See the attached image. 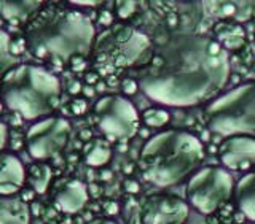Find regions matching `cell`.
Masks as SVG:
<instances>
[{"label": "cell", "mask_w": 255, "mask_h": 224, "mask_svg": "<svg viewBox=\"0 0 255 224\" xmlns=\"http://www.w3.org/2000/svg\"><path fill=\"white\" fill-rule=\"evenodd\" d=\"M230 78L228 51L195 32L169 35L137 72L142 92L167 107H193L215 99Z\"/></svg>", "instance_id": "cell-1"}, {"label": "cell", "mask_w": 255, "mask_h": 224, "mask_svg": "<svg viewBox=\"0 0 255 224\" xmlns=\"http://www.w3.org/2000/svg\"><path fill=\"white\" fill-rule=\"evenodd\" d=\"M96 30L90 16L62 6H43L26 26L27 50L38 59L72 61L93 53Z\"/></svg>", "instance_id": "cell-2"}, {"label": "cell", "mask_w": 255, "mask_h": 224, "mask_svg": "<svg viewBox=\"0 0 255 224\" xmlns=\"http://www.w3.org/2000/svg\"><path fill=\"white\" fill-rule=\"evenodd\" d=\"M204 159L201 140L187 131L169 129L150 137L140 149L143 178L159 188L180 183Z\"/></svg>", "instance_id": "cell-3"}, {"label": "cell", "mask_w": 255, "mask_h": 224, "mask_svg": "<svg viewBox=\"0 0 255 224\" xmlns=\"http://www.w3.org/2000/svg\"><path fill=\"white\" fill-rule=\"evenodd\" d=\"M2 97L5 105L24 119L48 118L59 107L61 81L45 67L21 64L3 75Z\"/></svg>", "instance_id": "cell-4"}, {"label": "cell", "mask_w": 255, "mask_h": 224, "mask_svg": "<svg viewBox=\"0 0 255 224\" xmlns=\"http://www.w3.org/2000/svg\"><path fill=\"white\" fill-rule=\"evenodd\" d=\"M209 127L223 137L255 134V81L217 95L206 107Z\"/></svg>", "instance_id": "cell-5"}, {"label": "cell", "mask_w": 255, "mask_h": 224, "mask_svg": "<svg viewBox=\"0 0 255 224\" xmlns=\"http://www.w3.org/2000/svg\"><path fill=\"white\" fill-rule=\"evenodd\" d=\"M150 38L143 32L126 24H115L104 30L94 42L93 56L96 67L104 75L132 67L150 51Z\"/></svg>", "instance_id": "cell-6"}, {"label": "cell", "mask_w": 255, "mask_h": 224, "mask_svg": "<svg viewBox=\"0 0 255 224\" xmlns=\"http://www.w3.org/2000/svg\"><path fill=\"white\" fill-rule=\"evenodd\" d=\"M235 183L228 170L207 165L190 177L185 194L188 205L203 215H211L225 204L233 194Z\"/></svg>", "instance_id": "cell-7"}, {"label": "cell", "mask_w": 255, "mask_h": 224, "mask_svg": "<svg viewBox=\"0 0 255 224\" xmlns=\"http://www.w3.org/2000/svg\"><path fill=\"white\" fill-rule=\"evenodd\" d=\"M99 129L110 139L128 140L139 132V113L125 95L107 94L94 103Z\"/></svg>", "instance_id": "cell-8"}, {"label": "cell", "mask_w": 255, "mask_h": 224, "mask_svg": "<svg viewBox=\"0 0 255 224\" xmlns=\"http://www.w3.org/2000/svg\"><path fill=\"white\" fill-rule=\"evenodd\" d=\"M70 132V123L59 116H48L35 121L26 134L29 154L38 162L56 156L67 145Z\"/></svg>", "instance_id": "cell-9"}, {"label": "cell", "mask_w": 255, "mask_h": 224, "mask_svg": "<svg viewBox=\"0 0 255 224\" xmlns=\"http://www.w3.org/2000/svg\"><path fill=\"white\" fill-rule=\"evenodd\" d=\"M188 215L190 205L171 194L151 196L140 207L142 224H183Z\"/></svg>", "instance_id": "cell-10"}, {"label": "cell", "mask_w": 255, "mask_h": 224, "mask_svg": "<svg viewBox=\"0 0 255 224\" xmlns=\"http://www.w3.org/2000/svg\"><path fill=\"white\" fill-rule=\"evenodd\" d=\"M220 162L230 170H249L255 165L254 135H231L219 147Z\"/></svg>", "instance_id": "cell-11"}, {"label": "cell", "mask_w": 255, "mask_h": 224, "mask_svg": "<svg viewBox=\"0 0 255 224\" xmlns=\"http://www.w3.org/2000/svg\"><path fill=\"white\" fill-rule=\"evenodd\" d=\"M26 180V169L18 156L13 153H2L0 159V194L8 197L22 188Z\"/></svg>", "instance_id": "cell-12"}, {"label": "cell", "mask_w": 255, "mask_h": 224, "mask_svg": "<svg viewBox=\"0 0 255 224\" xmlns=\"http://www.w3.org/2000/svg\"><path fill=\"white\" fill-rule=\"evenodd\" d=\"M88 188L78 180L64 181L54 194V205L64 213H77L88 202Z\"/></svg>", "instance_id": "cell-13"}, {"label": "cell", "mask_w": 255, "mask_h": 224, "mask_svg": "<svg viewBox=\"0 0 255 224\" xmlns=\"http://www.w3.org/2000/svg\"><path fill=\"white\" fill-rule=\"evenodd\" d=\"M235 197L241 213L251 221H255V172L246 173L238 180Z\"/></svg>", "instance_id": "cell-14"}, {"label": "cell", "mask_w": 255, "mask_h": 224, "mask_svg": "<svg viewBox=\"0 0 255 224\" xmlns=\"http://www.w3.org/2000/svg\"><path fill=\"white\" fill-rule=\"evenodd\" d=\"M30 209L26 201L18 197L0 199V224H29Z\"/></svg>", "instance_id": "cell-15"}, {"label": "cell", "mask_w": 255, "mask_h": 224, "mask_svg": "<svg viewBox=\"0 0 255 224\" xmlns=\"http://www.w3.org/2000/svg\"><path fill=\"white\" fill-rule=\"evenodd\" d=\"M42 8L43 2H29V0H19V2L2 0L0 2V10H2L3 19L11 24L27 21L29 18L32 19Z\"/></svg>", "instance_id": "cell-16"}, {"label": "cell", "mask_w": 255, "mask_h": 224, "mask_svg": "<svg viewBox=\"0 0 255 224\" xmlns=\"http://www.w3.org/2000/svg\"><path fill=\"white\" fill-rule=\"evenodd\" d=\"M215 40L223 46V50L236 51L244 45V29L235 22L220 21L214 27Z\"/></svg>", "instance_id": "cell-17"}, {"label": "cell", "mask_w": 255, "mask_h": 224, "mask_svg": "<svg viewBox=\"0 0 255 224\" xmlns=\"http://www.w3.org/2000/svg\"><path fill=\"white\" fill-rule=\"evenodd\" d=\"M83 157L88 165L102 167L110 161L112 147L109 145V142L102 139H91L83 147Z\"/></svg>", "instance_id": "cell-18"}, {"label": "cell", "mask_w": 255, "mask_h": 224, "mask_svg": "<svg viewBox=\"0 0 255 224\" xmlns=\"http://www.w3.org/2000/svg\"><path fill=\"white\" fill-rule=\"evenodd\" d=\"M53 178V172L50 165L43 162H35L29 165L27 169V181L30 183L32 189L38 194H45L46 189L50 188V183Z\"/></svg>", "instance_id": "cell-19"}, {"label": "cell", "mask_w": 255, "mask_h": 224, "mask_svg": "<svg viewBox=\"0 0 255 224\" xmlns=\"http://www.w3.org/2000/svg\"><path fill=\"white\" fill-rule=\"evenodd\" d=\"M142 121L147 127L159 129V127H164L171 121V115L166 108H147L142 113Z\"/></svg>", "instance_id": "cell-20"}, {"label": "cell", "mask_w": 255, "mask_h": 224, "mask_svg": "<svg viewBox=\"0 0 255 224\" xmlns=\"http://www.w3.org/2000/svg\"><path fill=\"white\" fill-rule=\"evenodd\" d=\"M0 35H2V42H0V59H2V69L6 74L8 67H10V64L13 66L14 64V56L11 53V40H10V35H8L6 30H2L0 32Z\"/></svg>", "instance_id": "cell-21"}, {"label": "cell", "mask_w": 255, "mask_h": 224, "mask_svg": "<svg viewBox=\"0 0 255 224\" xmlns=\"http://www.w3.org/2000/svg\"><path fill=\"white\" fill-rule=\"evenodd\" d=\"M123 217L126 220V224H131L132 220H139L140 221V205L137 204V201L132 196H128L126 202L123 205Z\"/></svg>", "instance_id": "cell-22"}, {"label": "cell", "mask_w": 255, "mask_h": 224, "mask_svg": "<svg viewBox=\"0 0 255 224\" xmlns=\"http://www.w3.org/2000/svg\"><path fill=\"white\" fill-rule=\"evenodd\" d=\"M135 8H137V2H132V0H129V2L122 0V2L115 3L117 14H118V18H122V19L131 18V16L134 14V11H135Z\"/></svg>", "instance_id": "cell-23"}, {"label": "cell", "mask_w": 255, "mask_h": 224, "mask_svg": "<svg viewBox=\"0 0 255 224\" xmlns=\"http://www.w3.org/2000/svg\"><path fill=\"white\" fill-rule=\"evenodd\" d=\"M139 87H140L139 83L135 81V79H132V78H125L123 83H122V91L126 95H134L135 92L139 91Z\"/></svg>", "instance_id": "cell-24"}, {"label": "cell", "mask_w": 255, "mask_h": 224, "mask_svg": "<svg viewBox=\"0 0 255 224\" xmlns=\"http://www.w3.org/2000/svg\"><path fill=\"white\" fill-rule=\"evenodd\" d=\"M70 108H72V113L74 115H83L88 110V103L85 99H75L70 103Z\"/></svg>", "instance_id": "cell-25"}, {"label": "cell", "mask_w": 255, "mask_h": 224, "mask_svg": "<svg viewBox=\"0 0 255 224\" xmlns=\"http://www.w3.org/2000/svg\"><path fill=\"white\" fill-rule=\"evenodd\" d=\"M123 188L129 196H135L140 193V185H139V181H135V180H126Z\"/></svg>", "instance_id": "cell-26"}, {"label": "cell", "mask_w": 255, "mask_h": 224, "mask_svg": "<svg viewBox=\"0 0 255 224\" xmlns=\"http://www.w3.org/2000/svg\"><path fill=\"white\" fill-rule=\"evenodd\" d=\"M99 24L104 27H110L112 24H114V14L107 10H102L99 13Z\"/></svg>", "instance_id": "cell-27"}, {"label": "cell", "mask_w": 255, "mask_h": 224, "mask_svg": "<svg viewBox=\"0 0 255 224\" xmlns=\"http://www.w3.org/2000/svg\"><path fill=\"white\" fill-rule=\"evenodd\" d=\"M220 11H222V16L228 18V16H233L235 14L236 6L233 3H223V5H220Z\"/></svg>", "instance_id": "cell-28"}, {"label": "cell", "mask_w": 255, "mask_h": 224, "mask_svg": "<svg viewBox=\"0 0 255 224\" xmlns=\"http://www.w3.org/2000/svg\"><path fill=\"white\" fill-rule=\"evenodd\" d=\"M72 67H74V70H83L86 67V59L82 58V56H78V58H74L70 61Z\"/></svg>", "instance_id": "cell-29"}, {"label": "cell", "mask_w": 255, "mask_h": 224, "mask_svg": "<svg viewBox=\"0 0 255 224\" xmlns=\"http://www.w3.org/2000/svg\"><path fill=\"white\" fill-rule=\"evenodd\" d=\"M104 209H106V212L109 215H117L120 212V205L115 204V202H106V204H104Z\"/></svg>", "instance_id": "cell-30"}, {"label": "cell", "mask_w": 255, "mask_h": 224, "mask_svg": "<svg viewBox=\"0 0 255 224\" xmlns=\"http://www.w3.org/2000/svg\"><path fill=\"white\" fill-rule=\"evenodd\" d=\"M0 135H2V142H0V147L2 149L6 147V135H8V127H6V123L2 121V126H0Z\"/></svg>", "instance_id": "cell-31"}, {"label": "cell", "mask_w": 255, "mask_h": 224, "mask_svg": "<svg viewBox=\"0 0 255 224\" xmlns=\"http://www.w3.org/2000/svg\"><path fill=\"white\" fill-rule=\"evenodd\" d=\"M85 79H86L88 86H90V84H94V83H98V81H99V74H98V72H90V74H86V75H85Z\"/></svg>", "instance_id": "cell-32"}, {"label": "cell", "mask_w": 255, "mask_h": 224, "mask_svg": "<svg viewBox=\"0 0 255 224\" xmlns=\"http://www.w3.org/2000/svg\"><path fill=\"white\" fill-rule=\"evenodd\" d=\"M82 91H83V87H82V84H80V81L74 79V81H72L70 86H69V92L70 94H78V92H82Z\"/></svg>", "instance_id": "cell-33"}, {"label": "cell", "mask_w": 255, "mask_h": 224, "mask_svg": "<svg viewBox=\"0 0 255 224\" xmlns=\"http://www.w3.org/2000/svg\"><path fill=\"white\" fill-rule=\"evenodd\" d=\"M86 224H117V223L112 220H107V218H94L91 221H88Z\"/></svg>", "instance_id": "cell-34"}, {"label": "cell", "mask_w": 255, "mask_h": 224, "mask_svg": "<svg viewBox=\"0 0 255 224\" xmlns=\"http://www.w3.org/2000/svg\"><path fill=\"white\" fill-rule=\"evenodd\" d=\"M148 129H150V127H147V126H142L140 129H139V132H137V134L140 135L142 139H147V140H148V139H150V131H148Z\"/></svg>", "instance_id": "cell-35"}, {"label": "cell", "mask_w": 255, "mask_h": 224, "mask_svg": "<svg viewBox=\"0 0 255 224\" xmlns=\"http://www.w3.org/2000/svg\"><path fill=\"white\" fill-rule=\"evenodd\" d=\"M80 139H82V140H86V142H90V140L93 139L91 131H90V129H83L82 132H80Z\"/></svg>", "instance_id": "cell-36"}, {"label": "cell", "mask_w": 255, "mask_h": 224, "mask_svg": "<svg viewBox=\"0 0 255 224\" xmlns=\"http://www.w3.org/2000/svg\"><path fill=\"white\" fill-rule=\"evenodd\" d=\"M83 92H85L86 97H93V95L96 94V89H94V87H91V86H85L83 87Z\"/></svg>", "instance_id": "cell-37"}, {"label": "cell", "mask_w": 255, "mask_h": 224, "mask_svg": "<svg viewBox=\"0 0 255 224\" xmlns=\"http://www.w3.org/2000/svg\"><path fill=\"white\" fill-rule=\"evenodd\" d=\"M72 5H83V6H94V5H99L101 2H70Z\"/></svg>", "instance_id": "cell-38"}, {"label": "cell", "mask_w": 255, "mask_h": 224, "mask_svg": "<svg viewBox=\"0 0 255 224\" xmlns=\"http://www.w3.org/2000/svg\"><path fill=\"white\" fill-rule=\"evenodd\" d=\"M117 83H118V78L114 76V75H110V76H109V84H110V86H115Z\"/></svg>", "instance_id": "cell-39"}, {"label": "cell", "mask_w": 255, "mask_h": 224, "mask_svg": "<svg viewBox=\"0 0 255 224\" xmlns=\"http://www.w3.org/2000/svg\"><path fill=\"white\" fill-rule=\"evenodd\" d=\"M110 177H112V173L109 170H102V173H101V178L102 180H109Z\"/></svg>", "instance_id": "cell-40"}, {"label": "cell", "mask_w": 255, "mask_h": 224, "mask_svg": "<svg viewBox=\"0 0 255 224\" xmlns=\"http://www.w3.org/2000/svg\"><path fill=\"white\" fill-rule=\"evenodd\" d=\"M132 169H134V165H132V164H129V165H125V173H126V175H131V173L134 172Z\"/></svg>", "instance_id": "cell-41"}, {"label": "cell", "mask_w": 255, "mask_h": 224, "mask_svg": "<svg viewBox=\"0 0 255 224\" xmlns=\"http://www.w3.org/2000/svg\"><path fill=\"white\" fill-rule=\"evenodd\" d=\"M32 209H34V213H35V215H40V212H42V207H40L38 204H34V205H32Z\"/></svg>", "instance_id": "cell-42"}, {"label": "cell", "mask_w": 255, "mask_h": 224, "mask_svg": "<svg viewBox=\"0 0 255 224\" xmlns=\"http://www.w3.org/2000/svg\"><path fill=\"white\" fill-rule=\"evenodd\" d=\"M104 89H106V84H104L102 81H99V83H98V87H96V91H99V92H101V91H104Z\"/></svg>", "instance_id": "cell-43"}, {"label": "cell", "mask_w": 255, "mask_h": 224, "mask_svg": "<svg viewBox=\"0 0 255 224\" xmlns=\"http://www.w3.org/2000/svg\"><path fill=\"white\" fill-rule=\"evenodd\" d=\"M201 139H203V140H209V134H207V132H203Z\"/></svg>", "instance_id": "cell-44"}, {"label": "cell", "mask_w": 255, "mask_h": 224, "mask_svg": "<svg viewBox=\"0 0 255 224\" xmlns=\"http://www.w3.org/2000/svg\"><path fill=\"white\" fill-rule=\"evenodd\" d=\"M254 16H255V11H254Z\"/></svg>", "instance_id": "cell-45"}]
</instances>
